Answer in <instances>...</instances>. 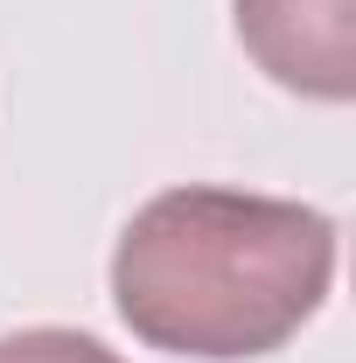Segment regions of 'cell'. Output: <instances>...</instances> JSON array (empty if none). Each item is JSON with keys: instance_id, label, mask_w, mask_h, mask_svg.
Here are the masks:
<instances>
[{"instance_id": "obj_1", "label": "cell", "mask_w": 356, "mask_h": 363, "mask_svg": "<svg viewBox=\"0 0 356 363\" xmlns=\"http://www.w3.org/2000/svg\"><path fill=\"white\" fill-rule=\"evenodd\" d=\"M335 286V224L252 189H161L112 245V308L147 350L245 363L294 342Z\"/></svg>"}, {"instance_id": "obj_2", "label": "cell", "mask_w": 356, "mask_h": 363, "mask_svg": "<svg viewBox=\"0 0 356 363\" xmlns=\"http://www.w3.org/2000/svg\"><path fill=\"white\" fill-rule=\"evenodd\" d=\"M238 43L272 84L350 105L356 98V0H230Z\"/></svg>"}, {"instance_id": "obj_3", "label": "cell", "mask_w": 356, "mask_h": 363, "mask_svg": "<svg viewBox=\"0 0 356 363\" xmlns=\"http://www.w3.org/2000/svg\"><path fill=\"white\" fill-rule=\"evenodd\" d=\"M0 363H126V357L77 328H14V335H0Z\"/></svg>"}]
</instances>
